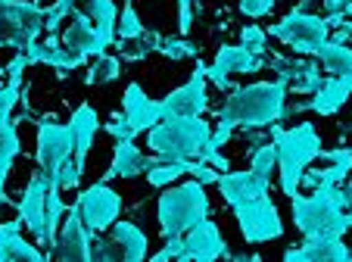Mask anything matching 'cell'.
Segmentation results:
<instances>
[{"mask_svg":"<svg viewBox=\"0 0 352 262\" xmlns=\"http://www.w3.org/2000/svg\"><path fill=\"white\" fill-rule=\"evenodd\" d=\"M287 81H256L246 87H231L219 109V125L225 128H268L284 119L287 107Z\"/></svg>","mask_w":352,"mask_h":262,"instance_id":"cell-1","label":"cell"},{"mask_svg":"<svg viewBox=\"0 0 352 262\" xmlns=\"http://www.w3.org/2000/svg\"><path fill=\"white\" fill-rule=\"evenodd\" d=\"M293 225L306 237H343L349 231L346 225V206H352V190L340 184H318L312 197H290Z\"/></svg>","mask_w":352,"mask_h":262,"instance_id":"cell-2","label":"cell"},{"mask_svg":"<svg viewBox=\"0 0 352 262\" xmlns=\"http://www.w3.org/2000/svg\"><path fill=\"white\" fill-rule=\"evenodd\" d=\"M272 128V144L274 150H278V175H280V190H284L287 197L299 194V178H302V172H306L309 166H312L315 160H318V153L324 147H321V138L318 131H315L312 122H299V125L293 128H280L278 122Z\"/></svg>","mask_w":352,"mask_h":262,"instance_id":"cell-3","label":"cell"},{"mask_svg":"<svg viewBox=\"0 0 352 262\" xmlns=\"http://www.w3.org/2000/svg\"><path fill=\"white\" fill-rule=\"evenodd\" d=\"M146 135V147L166 160H199L212 138V125L203 116H166Z\"/></svg>","mask_w":352,"mask_h":262,"instance_id":"cell-4","label":"cell"},{"mask_svg":"<svg viewBox=\"0 0 352 262\" xmlns=\"http://www.w3.org/2000/svg\"><path fill=\"white\" fill-rule=\"evenodd\" d=\"M209 212H212V203H209L206 184H199L197 178L162 190L160 203H156V219H160L162 237L187 234L197 222L209 219Z\"/></svg>","mask_w":352,"mask_h":262,"instance_id":"cell-5","label":"cell"},{"mask_svg":"<svg viewBox=\"0 0 352 262\" xmlns=\"http://www.w3.org/2000/svg\"><path fill=\"white\" fill-rule=\"evenodd\" d=\"M268 34L278 38L280 44H287L296 56H315L327 44V38H331V25L324 22V16H315L309 10L293 7L284 19L268 28Z\"/></svg>","mask_w":352,"mask_h":262,"instance_id":"cell-6","label":"cell"},{"mask_svg":"<svg viewBox=\"0 0 352 262\" xmlns=\"http://www.w3.org/2000/svg\"><path fill=\"white\" fill-rule=\"evenodd\" d=\"M44 32V10L38 0H0V47L25 50Z\"/></svg>","mask_w":352,"mask_h":262,"instance_id":"cell-7","label":"cell"},{"mask_svg":"<svg viewBox=\"0 0 352 262\" xmlns=\"http://www.w3.org/2000/svg\"><path fill=\"white\" fill-rule=\"evenodd\" d=\"M234 209V219L240 225V234L246 243H268L284 237V222H280V212L274 206V200L268 194L253 197L246 203H237Z\"/></svg>","mask_w":352,"mask_h":262,"instance_id":"cell-8","label":"cell"},{"mask_svg":"<svg viewBox=\"0 0 352 262\" xmlns=\"http://www.w3.org/2000/svg\"><path fill=\"white\" fill-rule=\"evenodd\" d=\"M91 253L97 262H140L146 256V234L134 222H119L116 219L109 237L100 241V234L91 237Z\"/></svg>","mask_w":352,"mask_h":262,"instance_id":"cell-9","label":"cell"},{"mask_svg":"<svg viewBox=\"0 0 352 262\" xmlns=\"http://www.w3.org/2000/svg\"><path fill=\"white\" fill-rule=\"evenodd\" d=\"M75 206L81 212V222L87 225L91 234H103V231L113 228V222L122 212V197L109 188V182H97L91 188L78 190L75 197Z\"/></svg>","mask_w":352,"mask_h":262,"instance_id":"cell-10","label":"cell"},{"mask_svg":"<svg viewBox=\"0 0 352 262\" xmlns=\"http://www.w3.org/2000/svg\"><path fill=\"white\" fill-rule=\"evenodd\" d=\"M38 122V150H34V160H38V168L47 175V182L56 178L63 168V162L72 160V131L69 125H60L54 119H34Z\"/></svg>","mask_w":352,"mask_h":262,"instance_id":"cell-11","label":"cell"},{"mask_svg":"<svg viewBox=\"0 0 352 262\" xmlns=\"http://www.w3.org/2000/svg\"><path fill=\"white\" fill-rule=\"evenodd\" d=\"M265 66V56H256L243 44H221L212 66H206V81H212L219 91H231V75H250Z\"/></svg>","mask_w":352,"mask_h":262,"instance_id":"cell-12","label":"cell"},{"mask_svg":"<svg viewBox=\"0 0 352 262\" xmlns=\"http://www.w3.org/2000/svg\"><path fill=\"white\" fill-rule=\"evenodd\" d=\"M91 231L87 225L81 222V212L78 206H66V215H63V225H60V234H56V247L50 253V259H60V262H91Z\"/></svg>","mask_w":352,"mask_h":262,"instance_id":"cell-13","label":"cell"},{"mask_svg":"<svg viewBox=\"0 0 352 262\" xmlns=\"http://www.w3.org/2000/svg\"><path fill=\"white\" fill-rule=\"evenodd\" d=\"M162 119L166 116H203L209 109L206 97V63H197L193 75L181 87H175L172 94H166L160 100Z\"/></svg>","mask_w":352,"mask_h":262,"instance_id":"cell-14","label":"cell"},{"mask_svg":"<svg viewBox=\"0 0 352 262\" xmlns=\"http://www.w3.org/2000/svg\"><path fill=\"white\" fill-rule=\"evenodd\" d=\"M265 66H272L278 72V78L287 81V91H296V94H315L324 81V72H321L318 60H309V56H280L272 54Z\"/></svg>","mask_w":352,"mask_h":262,"instance_id":"cell-15","label":"cell"},{"mask_svg":"<svg viewBox=\"0 0 352 262\" xmlns=\"http://www.w3.org/2000/svg\"><path fill=\"white\" fill-rule=\"evenodd\" d=\"M352 97V72L349 75H331L321 81V87L309 97L306 103H293L284 107V119L293 113H318V116H337L340 107Z\"/></svg>","mask_w":352,"mask_h":262,"instance_id":"cell-16","label":"cell"},{"mask_svg":"<svg viewBox=\"0 0 352 262\" xmlns=\"http://www.w3.org/2000/svg\"><path fill=\"white\" fill-rule=\"evenodd\" d=\"M219 256H231V250H228V241L221 237L219 225H215L212 219L197 222L184 234V253H181V259L209 262V259H219Z\"/></svg>","mask_w":352,"mask_h":262,"instance_id":"cell-17","label":"cell"},{"mask_svg":"<svg viewBox=\"0 0 352 262\" xmlns=\"http://www.w3.org/2000/svg\"><path fill=\"white\" fill-rule=\"evenodd\" d=\"M122 119L128 122V128H131L134 135H144V131H150L162 119V107H160V100L146 97V91L138 81H131L125 87V94H122Z\"/></svg>","mask_w":352,"mask_h":262,"instance_id":"cell-18","label":"cell"},{"mask_svg":"<svg viewBox=\"0 0 352 262\" xmlns=\"http://www.w3.org/2000/svg\"><path fill=\"white\" fill-rule=\"evenodd\" d=\"M47 175L34 172L32 178H28L25 190H22L19 203H16V212H19V222L25 225L28 231H32L34 241H41V234H44V206H47Z\"/></svg>","mask_w":352,"mask_h":262,"instance_id":"cell-19","label":"cell"},{"mask_svg":"<svg viewBox=\"0 0 352 262\" xmlns=\"http://www.w3.org/2000/svg\"><path fill=\"white\" fill-rule=\"evenodd\" d=\"M60 44L66 50H72V54L78 56H97V54H107V41L100 38L97 25L91 22V16L85 13V10H72V22H69V28L60 34Z\"/></svg>","mask_w":352,"mask_h":262,"instance_id":"cell-20","label":"cell"},{"mask_svg":"<svg viewBox=\"0 0 352 262\" xmlns=\"http://www.w3.org/2000/svg\"><path fill=\"white\" fill-rule=\"evenodd\" d=\"M318 160L324 168H306L299 178V188H318V184H343L352 172V147L321 150Z\"/></svg>","mask_w":352,"mask_h":262,"instance_id":"cell-21","label":"cell"},{"mask_svg":"<svg viewBox=\"0 0 352 262\" xmlns=\"http://www.w3.org/2000/svg\"><path fill=\"white\" fill-rule=\"evenodd\" d=\"M22 54H25L28 66H38V63H44V66H54L60 75L75 72V69L85 66V56H78V54H72V50H66V47L60 44V38H56V34H47L44 41H34L32 47H25Z\"/></svg>","mask_w":352,"mask_h":262,"instance_id":"cell-22","label":"cell"},{"mask_svg":"<svg viewBox=\"0 0 352 262\" xmlns=\"http://www.w3.org/2000/svg\"><path fill=\"white\" fill-rule=\"evenodd\" d=\"M215 188H219V194L225 197L228 206H237V203H246V200H253V197L268 194L272 182L259 178L253 168H246V172H231V168H228V172L219 175Z\"/></svg>","mask_w":352,"mask_h":262,"instance_id":"cell-23","label":"cell"},{"mask_svg":"<svg viewBox=\"0 0 352 262\" xmlns=\"http://www.w3.org/2000/svg\"><path fill=\"white\" fill-rule=\"evenodd\" d=\"M69 131H72V144H75L72 162H75V168H78V172H85L87 153H91L94 138H97V131H100L97 109H94L91 103H81V107L72 113V119H69Z\"/></svg>","mask_w":352,"mask_h":262,"instance_id":"cell-24","label":"cell"},{"mask_svg":"<svg viewBox=\"0 0 352 262\" xmlns=\"http://www.w3.org/2000/svg\"><path fill=\"white\" fill-rule=\"evenodd\" d=\"M287 262H349L352 247H346L343 237H306V243L284 253Z\"/></svg>","mask_w":352,"mask_h":262,"instance_id":"cell-25","label":"cell"},{"mask_svg":"<svg viewBox=\"0 0 352 262\" xmlns=\"http://www.w3.org/2000/svg\"><path fill=\"white\" fill-rule=\"evenodd\" d=\"M44 250H38L34 243H28L22 237V222L13 219V222L0 225V262H44Z\"/></svg>","mask_w":352,"mask_h":262,"instance_id":"cell-26","label":"cell"},{"mask_svg":"<svg viewBox=\"0 0 352 262\" xmlns=\"http://www.w3.org/2000/svg\"><path fill=\"white\" fill-rule=\"evenodd\" d=\"M146 162H150V156L140 153V150L134 147V141L119 138L116 150H113V162H109L103 182H113V178H138V175L146 172Z\"/></svg>","mask_w":352,"mask_h":262,"instance_id":"cell-27","label":"cell"},{"mask_svg":"<svg viewBox=\"0 0 352 262\" xmlns=\"http://www.w3.org/2000/svg\"><path fill=\"white\" fill-rule=\"evenodd\" d=\"M190 166L193 160H166V156H150L146 162V182L153 184V188H166V184L178 182L181 175H190Z\"/></svg>","mask_w":352,"mask_h":262,"instance_id":"cell-28","label":"cell"},{"mask_svg":"<svg viewBox=\"0 0 352 262\" xmlns=\"http://www.w3.org/2000/svg\"><path fill=\"white\" fill-rule=\"evenodd\" d=\"M85 13L97 25L100 38L107 41V47L116 44V22H119V7L113 0H85Z\"/></svg>","mask_w":352,"mask_h":262,"instance_id":"cell-29","label":"cell"},{"mask_svg":"<svg viewBox=\"0 0 352 262\" xmlns=\"http://www.w3.org/2000/svg\"><path fill=\"white\" fill-rule=\"evenodd\" d=\"M315 60H318V66L324 69L327 75H349L352 72V47L337 44V41H331V38H327V44L315 54Z\"/></svg>","mask_w":352,"mask_h":262,"instance_id":"cell-30","label":"cell"},{"mask_svg":"<svg viewBox=\"0 0 352 262\" xmlns=\"http://www.w3.org/2000/svg\"><path fill=\"white\" fill-rule=\"evenodd\" d=\"M140 34H144V22L131 7V0H125V10H119V22H116V47H125Z\"/></svg>","mask_w":352,"mask_h":262,"instance_id":"cell-31","label":"cell"},{"mask_svg":"<svg viewBox=\"0 0 352 262\" xmlns=\"http://www.w3.org/2000/svg\"><path fill=\"white\" fill-rule=\"evenodd\" d=\"M122 75V60L119 56H109V54H97L91 63V69H87L85 81L87 85H109V81H116Z\"/></svg>","mask_w":352,"mask_h":262,"instance_id":"cell-32","label":"cell"},{"mask_svg":"<svg viewBox=\"0 0 352 262\" xmlns=\"http://www.w3.org/2000/svg\"><path fill=\"white\" fill-rule=\"evenodd\" d=\"M250 168H253L259 178H265V182H272L274 168H278V150H274L272 141L259 144V147L253 150V160H250Z\"/></svg>","mask_w":352,"mask_h":262,"instance_id":"cell-33","label":"cell"},{"mask_svg":"<svg viewBox=\"0 0 352 262\" xmlns=\"http://www.w3.org/2000/svg\"><path fill=\"white\" fill-rule=\"evenodd\" d=\"M19 153H22V141H19V131H16V122L0 119V160L13 162Z\"/></svg>","mask_w":352,"mask_h":262,"instance_id":"cell-34","label":"cell"},{"mask_svg":"<svg viewBox=\"0 0 352 262\" xmlns=\"http://www.w3.org/2000/svg\"><path fill=\"white\" fill-rule=\"evenodd\" d=\"M156 54H162V56H168V60H193V56L199 54L197 47H193L190 41H184V38H162L160 41V50Z\"/></svg>","mask_w":352,"mask_h":262,"instance_id":"cell-35","label":"cell"},{"mask_svg":"<svg viewBox=\"0 0 352 262\" xmlns=\"http://www.w3.org/2000/svg\"><path fill=\"white\" fill-rule=\"evenodd\" d=\"M22 100V78H7L0 85V119H13V107Z\"/></svg>","mask_w":352,"mask_h":262,"instance_id":"cell-36","label":"cell"},{"mask_svg":"<svg viewBox=\"0 0 352 262\" xmlns=\"http://www.w3.org/2000/svg\"><path fill=\"white\" fill-rule=\"evenodd\" d=\"M240 44H243L250 54L265 56L268 54V32L259 28V25H246L243 32H240Z\"/></svg>","mask_w":352,"mask_h":262,"instance_id":"cell-37","label":"cell"},{"mask_svg":"<svg viewBox=\"0 0 352 262\" xmlns=\"http://www.w3.org/2000/svg\"><path fill=\"white\" fill-rule=\"evenodd\" d=\"M75 10V0H56L54 7L44 10V32L47 34H56V28H60V22L66 19V16H72Z\"/></svg>","mask_w":352,"mask_h":262,"instance_id":"cell-38","label":"cell"},{"mask_svg":"<svg viewBox=\"0 0 352 262\" xmlns=\"http://www.w3.org/2000/svg\"><path fill=\"white\" fill-rule=\"evenodd\" d=\"M81 175H85V172H78V168H75V162L66 160V162H63V168H60V175H56V178H50V182H60L63 190H75L81 184Z\"/></svg>","mask_w":352,"mask_h":262,"instance_id":"cell-39","label":"cell"},{"mask_svg":"<svg viewBox=\"0 0 352 262\" xmlns=\"http://www.w3.org/2000/svg\"><path fill=\"white\" fill-rule=\"evenodd\" d=\"M274 3L278 0H240L237 7L243 16H250V19H262V16H268L274 10Z\"/></svg>","mask_w":352,"mask_h":262,"instance_id":"cell-40","label":"cell"},{"mask_svg":"<svg viewBox=\"0 0 352 262\" xmlns=\"http://www.w3.org/2000/svg\"><path fill=\"white\" fill-rule=\"evenodd\" d=\"M181 253H184V234H181V237H166V247H162L160 253H153V256H150V259H153V262L181 259Z\"/></svg>","mask_w":352,"mask_h":262,"instance_id":"cell-41","label":"cell"},{"mask_svg":"<svg viewBox=\"0 0 352 262\" xmlns=\"http://www.w3.org/2000/svg\"><path fill=\"white\" fill-rule=\"evenodd\" d=\"M346 3H349V0H321V7H324V13H327V16H324V22H327L331 28H337L340 22L346 19V16H343Z\"/></svg>","mask_w":352,"mask_h":262,"instance_id":"cell-42","label":"cell"},{"mask_svg":"<svg viewBox=\"0 0 352 262\" xmlns=\"http://www.w3.org/2000/svg\"><path fill=\"white\" fill-rule=\"evenodd\" d=\"M349 38H352V19L346 16V19L337 25V32H333V38H331V41H337V44H346Z\"/></svg>","mask_w":352,"mask_h":262,"instance_id":"cell-43","label":"cell"},{"mask_svg":"<svg viewBox=\"0 0 352 262\" xmlns=\"http://www.w3.org/2000/svg\"><path fill=\"white\" fill-rule=\"evenodd\" d=\"M10 168H13V162L10 160H0V203H10V197H7V175H10Z\"/></svg>","mask_w":352,"mask_h":262,"instance_id":"cell-44","label":"cell"},{"mask_svg":"<svg viewBox=\"0 0 352 262\" xmlns=\"http://www.w3.org/2000/svg\"><path fill=\"white\" fill-rule=\"evenodd\" d=\"M312 7V0H299V10H309Z\"/></svg>","mask_w":352,"mask_h":262,"instance_id":"cell-45","label":"cell"},{"mask_svg":"<svg viewBox=\"0 0 352 262\" xmlns=\"http://www.w3.org/2000/svg\"><path fill=\"white\" fill-rule=\"evenodd\" d=\"M346 225H349V228H352V209H349V212H346Z\"/></svg>","mask_w":352,"mask_h":262,"instance_id":"cell-46","label":"cell"},{"mask_svg":"<svg viewBox=\"0 0 352 262\" xmlns=\"http://www.w3.org/2000/svg\"><path fill=\"white\" fill-rule=\"evenodd\" d=\"M0 75H3V66H0Z\"/></svg>","mask_w":352,"mask_h":262,"instance_id":"cell-47","label":"cell"},{"mask_svg":"<svg viewBox=\"0 0 352 262\" xmlns=\"http://www.w3.org/2000/svg\"><path fill=\"white\" fill-rule=\"evenodd\" d=\"M349 131H352V122H349Z\"/></svg>","mask_w":352,"mask_h":262,"instance_id":"cell-48","label":"cell"}]
</instances>
